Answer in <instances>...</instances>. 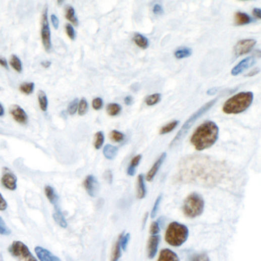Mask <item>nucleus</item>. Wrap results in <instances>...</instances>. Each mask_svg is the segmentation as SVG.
I'll return each instance as SVG.
<instances>
[{
    "label": "nucleus",
    "mask_w": 261,
    "mask_h": 261,
    "mask_svg": "<svg viewBox=\"0 0 261 261\" xmlns=\"http://www.w3.org/2000/svg\"><path fill=\"white\" fill-rule=\"evenodd\" d=\"M259 71H260V70H259V68H255L253 71H250V73L247 75V77L254 76V75H257V74L259 73Z\"/></svg>",
    "instance_id": "obj_51"
},
{
    "label": "nucleus",
    "mask_w": 261,
    "mask_h": 261,
    "mask_svg": "<svg viewBox=\"0 0 261 261\" xmlns=\"http://www.w3.org/2000/svg\"><path fill=\"white\" fill-rule=\"evenodd\" d=\"M160 242V236L153 235L150 237L148 244V256L150 259L155 257Z\"/></svg>",
    "instance_id": "obj_16"
},
{
    "label": "nucleus",
    "mask_w": 261,
    "mask_h": 261,
    "mask_svg": "<svg viewBox=\"0 0 261 261\" xmlns=\"http://www.w3.org/2000/svg\"><path fill=\"white\" fill-rule=\"evenodd\" d=\"M84 186L90 196L95 197L98 192L99 184L94 176L90 175L87 176L84 182Z\"/></svg>",
    "instance_id": "obj_13"
},
{
    "label": "nucleus",
    "mask_w": 261,
    "mask_h": 261,
    "mask_svg": "<svg viewBox=\"0 0 261 261\" xmlns=\"http://www.w3.org/2000/svg\"><path fill=\"white\" fill-rule=\"evenodd\" d=\"M78 114L80 116H84L87 114L88 111V103L85 98H82L78 103Z\"/></svg>",
    "instance_id": "obj_34"
},
{
    "label": "nucleus",
    "mask_w": 261,
    "mask_h": 261,
    "mask_svg": "<svg viewBox=\"0 0 261 261\" xmlns=\"http://www.w3.org/2000/svg\"><path fill=\"white\" fill-rule=\"evenodd\" d=\"M58 4H63V1H59V2H58Z\"/></svg>",
    "instance_id": "obj_55"
},
{
    "label": "nucleus",
    "mask_w": 261,
    "mask_h": 261,
    "mask_svg": "<svg viewBox=\"0 0 261 261\" xmlns=\"http://www.w3.org/2000/svg\"><path fill=\"white\" fill-rule=\"evenodd\" d=\"M9 251L19 261H38L31 253L29 247L22 241H13L9 247Z\"/></svg>",
    "instance_id": "obj_8"
},
{
    "label": "nucleus",
    "mask_w": 261,
    "mask_h": 261,
    "mask_svg": "<svg viewBox=\"0 0 261 261\" xmlns=\"http://www.w3.org/2000/svg\"><path fill=\"white\" fill-rule=\"evenodd\" d=\"M121 256V247L120 244V240L116 243L115 247H114V251H113L112 257L111 261H117Z\"/></svg>",
    "instance_id": "obj_35"
},
{
    "label": "nucleus",
    "mask_w": 261,
    "mask_h": 261,
    "mask_svg": "<svg viewBox=\"0 0 261 261\" xmlns=\"http://www.w3.org/2000/svg\"><path fill=\"white\" fill-rule=\"evenodd\" d=\"M219 128L213 121H206L195 130L191 137V143L198 151L212 147L219 139Z\"/></svg>",
    "instance_id": "obj_2"
},
{
    "label": "nucleus",
    "mask_w": 261,
    "mask_h": 261,
    "mask_svg": "<svg viewBox=\"0 0 261 261\" xmlns=\"http://www.w3.org/2000/svg\"><path fill=\"white\" fill-rule=\"evenodd\" d=\"M54 220L56 221V223L62 227V228H67L68 223H67L66 219L64 217L63 214L61 212L60 208L56 209V212L53 215Z\"/></svg>",
    "instance_id": "obj_26"
},
{
    "label": "nucleus",
    "mask_w": 261,
    "mask_h": 261,
    "mask_svg": "<svg viewBox=\"0 0 261 261\" xmlns=\"http://www.w3.org/2000/svg\"><path fill=\"white\" fill-rule=\"evenodd\" d=\"M7 206H8V204H7L5 198L0 193V211H5L7 208Z\"/></svg>",
    "instance_id": "obj_47"
},
{
    "label": "nucleus",
    "mask_w": 261,
    "mask_h": 261,
    "mask_svg": "<svg viewBox=\"0 0 261 261\" xmlns=\"http://www.w3.org/2000/svg\"><path fill=\"white\" fill-rule=\"evenodd\" d=\"M133 41L136 43V45L139 46L142 49H146L149 47V40L141 34L135 33L134 36H133Z\"/></svg>",
    "instance_id": "obj_22"
},
{
    "label": "nucleus",
    "mask_w": 261,
    "mask_h": 261,
    "mask_svg": "<svg viewBox=\"0 0 261 261\" xmlns=\"http://www.w3.org/2000/svg\"><path fill=\"white\" fill-rule=\"evenodd\" d=\"M222 174L218 168L208 164H194L185 167L179 173V181L188 183L199 184L204 186H214L220 182Z\"/></svg>",
    "instance_id": "obj_1"
},
{
    "label": "nucleus",
    "mask_w": 261,
    "mask_h": 261,
    "mask_svg": "<svg viewBox=\"0 0 261 261\" xmlns=\"http://www.w3.org/2000/svg\"><path fill=\"white\" fill-rule=\"evenodd\" d=\"M3 185L10 191H15L17 188V177L9 168L4 167L1 179Z\"/></svg>",
    "instance_id": "obj_10"
},
{
    "label": "nucleus",
    "mask_w": 261,
    "mask_h": 261,
    "mask_svg": "<svg viewBox=\"0 0 261 261\" xmlns=\"http://www.w3.org/2000/svg\"><path fill=\"white\" fill-rule=\"evenodd\" d=\"M152 12H153L155 15H162L164 12L163 7L160 4H155L154 5L153 9H152Z\"/></svg>",
    "instance_id": "obj_45"
},
{
    "label": "nucleus",
    "mask_w": 261,
    "mask_h": 261,
    "mask_svg": "<svg viewBox=\"0 0 261 261\" xmlns=\"http://www.w3.org/2000/svg\"><path fill=\"white\" fill-rule=\"evenodd\" d=\"M38 103H39V107L43 112H46L48 107V100H47V95L45 92L43 90H39L38 93Z\"/></svg>",
    "instance_id": "obj_24"
},
{
    "label": "nucleus",
    "mask_w": 261,
    "mask_h": 261,
    "mask_svg": "<svg viewBox=\"0 0 261 261\" xmlns=\"http://www.w3.org/2000/svg\"><path fill=\"white\" fill-rule=\"evenodd\" d=\"M105 179H106L107 181L108 182H112V173H111V171H107L105 174Z\"/></svg>",
    "instance_id": "obj_50"
},
{
    "label": "nucleus",
    "mask_w": 261,
    "mask_h": 261,
    "mask_svg": "<svg viewBox=\"0 0 261 261\" xmlns=\"http://www.w3.org/2000/svg\"><path fill=\"white\" fill-rule=\"evenodd\" d=\"M158 261H180L179 256L173 250L164 249L160 253Z\"/></svg>",
    "instance_id": "obj_19"
},
{
    "label": "nucleus",
    "mask_w": 261,
    "mask_h": 261,
    "mask_svg": "<svg viewBox=\"0 0 261 261\" xmlns=\"http://www.w3.org/2000/svg\"><path fill=\"white\" fill-rule=\"evenodd\" d=\"M162 201V195H160V196L157 198V199L155 200V204H154L153 208H152V212H151V218L155 217V216L157 215V212H158L159 207H160V202Z\"/></svg>",
    "instance_id": "obj_42"
},
{
    "label": "nucleus",
    "mask_w": 261,
    "mask_h": 261,
    "mask_svg": "<svg viewBox=\"0 0 261 261\" xmlns=\"http://www.w3.org/2000/svg\"><path fill=\"white\" fill-rule=\"evenodd\" d=\"M179 124V121H174L169 123V124H166V125H165L164 127L160 129V134H166V133H170V132L173 131V130H174L177 127Z\"/></svg>",
    "instance_id": "obj_31"
},
{
    "label": "nucleus",
    "mask_w": 261,
    "mask_h": 261,
    "mask_svg": "<svg viewBox=\"0 0 261 261\" xmlns=\"http://www.w3.org/2000/svg\"><path fill=\"white\" fill-rule=\"evenodd\" d=\"M256 44V40L252 39V38L241 40L234 46V55L237 56V57H239V56L247 54V53H250L253 49V47H254Z\"/></svg>",
    "instance_id": "obj_9"
},
{
    "label": "nucleus",
    "mask_w": 261,
    "mask_h": 261,
    "mask_svg": "<svg viewBox=\"0 0 261 261\" xmlns=\"http://www.w3.org/2000/svg\"><path fill=\"white\" fill-rule=\"evenodd\" d=\"M103 142H105V135H103V132H97L95 134L94 143H93L95 149H100L102 146H103Z\"/></svg>",
    "instance_id": "obj_32"
},
{
    "label": "nucleus",
    "mask_w": 261,
    "mask_h": 261,
    "mask_svg": "<svg viewBox=\"0 0 261 261\" xmlns=\"http://www.w3.org/2000/svg\"><path fill=\"white\" fill-rule=\"evenodd\" d=\"M0 65L4 67L6 69H9L8 62H7V59L2 57V56H0Z\"/></svg>",
    "instance_id": "obj_48"
},
{
    "label": "nucleus",
    "mask_w": 261,
    "mask_h": 261,
    "mask_svg": "<svg viewBox=\"0 0 261 261\" xmlns=\"http://www.w3.org/2000/svg\"><path fill=\"white\" fill-rule=\"evenodd\" d=\"M51 62L49 61H44V62H41V65L44 68H48L51 66Z\"/></svg>",
    "instance_id": "obj_52"
},
{
    "label": "nucleus",
    "mask_w": 261,
    "mask_h": 261,
    "mask_svg": "<svg viewBox=\"0 0 261 261\" xmlns=\"http://www.w3.org/2000/svg\"><path fill=\"white\" fill-rule=\"evenodd\" d=\"M160 100H161V94L158 93H153L146 97V103L148 106H153L157 105Z\"/></svg>",
    "instance_id": "obj_33"
},
{
    "label": "nucleus",
    "mask_w": 261,
    "mask_h": 261,
    "mask_svg": "<svg viewBox=\"0 0 261 261\" xmlns=\"http://www.w3.org/2000/svg\"><path fill=\"white\" fill-rule=\"evenodd\" d=\"M141 159H142V155H137L131 160V163H130L128 170H127V174H128L129 176H134L135 173H136V167L139 166Z\"/></svg>",
    "instance_id": "obj_25"
},
{
    "label": "nucleus",
    "mask_w": 261,
    "mask_h": 261,
    "mask_svg": "<svg viewBox=\"0 0 261 261\" xmlns=\"http://www.w3.org/2000/svg\"><path fill=\"white\" fill-rule=\"evenodd\" d=\"M44 193L48 201L55 206V209H59V196L56 193V190L50 185H46L44 187Z\"/></svg>",
    "instance_id": "obj_17"
},
{
    "label": "nucleus",
    "mask_w": 261,
    "mask_h": 261,
    "mask_svg": "<svg viewBox=\"0 0 261 261\" xmlns=\"http://www.w3.org/2000/svg\"><path fill=\"white\" fill-rule=\"evenodd\" d=\"M78 103H79V100H78V98H76L72 100V101L68 105V113L70 115H75V114H76L78 109Z\"/></svg>",
    "instance_id": "obj_37"
},
{
    "label": "nucleus",
    "mask_w": 261,
    "mask_h": 261,
    "mask_svg": "<svg viewBox=\"0 0 261 261\" xmlns=\"http://www.w3.org/2000/svg\"><path fill=\"white\" fill-rule=\"evenodd\" d=\"M130 234H125L124 235V234H121L119 237V240H120V244H121V247L124 250H126L127 249V244H128L129 241H130Z\"/></svg>",
    "instance_id": "obj_38"
},
{
    "label": "nucleus",
    "mask_w": 261,
    "mask_h": 261,
    "mask_svg": "<svg viewBox=\"0 0 261 261\" xmlns=\"http://www.w3.org/2000/svg\"><path fill=\"white\" fill-rule=\"evenodd\" d=\"M4 114H5V110H4L2 103H0V117H3Z\"/></svg>",
    "instance_id": "obj_54"
},
{
    "label": "nucleus",
    "mask_w": 261,
    "mask_h": 261,
    "mask_svg": "<svg viewBox=\"0 0 261 261\" xmlns=\"http://www.w3.org/2000/svg\"><path fill=\"white\" fill-rule=\"evenodd\" d=\"M218 100H219V99L216 98L214 99V100H210V101L205 103L204 106L201 107L199 110H198L195 114H192V115L189 117L188 121L182 126V129L178 132L177 135L175 136L174 139H173L171 143H170V147H173V146H176V145L180 142L181 139H183L187 132H188V130H190V128L194 125V124L198 121V119H199L203 114H205L207 111H209L214 105H216Z\"/></svg>",
    "instance_id": "obj_5"
},
{
    "label": "nucleus",
    "mask_w": 261,
    "mask_h": 261,
    "mask_svg": "<svg viewBox=\"0 0 261 261\" xmlns=\"http://www.w3.org/2000/svg\"><path fill=\"white\" fill-rule=\"evenodd\" d=\"M191 261H210V259L206 253H201V254L195 255L191 259Z\"/></svg>",
    "instance_id": "obj_43"
},
{
    "label": "nucleus",
    "mask_w": 261,
    "mask_h": 261,
    "mask_svg": "<svg viewBox=\"0 0 261 261\" xmlns=\"http://www.w3.org/2000/svg\"><path fill=\"white\" fill-rule=\"evenodd\" d=\"M204 208V201L202 197L197 193H192L185 199L183 212L187 217L194 219L201 216Z\"/></svg>",
    "instance_id": "obj_6"
},
{
    "label": "nucleus",
    "mask_w": 261,
    "mask_h": 261,
    "mask_svg": "<svg viewBox=\"0 0 261 261\" xmlns=\"http://www.w3.org/2000/svg\"><path fill=\"white\" fill-rule=\"evenodd\" d=\"M166 158V152H163L161 155H160V158L156 160L155 163H154L153 166H152L151 170H149V173H148L147 176H146V179L149 182H151V181L153 180L154 177H155V175L158 173L159 170H160V167H161L162 165H163V162L165 161Z\"/></svg>",
    "instance_id": "obj_15"
},
{
    "label": "nucleus",
    "mask_w": 261,
    "mask_h": 261,
    "mask_svg": "<svg viewBox=\"0 0 261 261\" xmlns=\"http://www.w3.org/2000/svg\"><path fill=\"white\" fill-rule=\"evenodd\" d=\"M121 110H122V108L118 103H110L107 107V112H108L110 116H112V117L118 115L121 112Z\"/></svg>",
    "instance_id": "obj_30"
},
{
    "label": "nucleus",
    "mask_w": 261,
    "mask_h": 261,
    "mask_svg": "<svg viewBox=\"0 0 261 261\" xmlns=\"http://www.w3.org/2000/svg\"><path fill=\"white\" fill-rule=\"evenodd\" d=\"M192 48L184 47L179 48V49L175 53V56H176V59H182L190 57V56H192Z\"/></svg>",
    "instance_id": "obj_27"
},
{
    "label": "nucleus",
    "mask_w": 261,
    "mask_h": 261,
    "mask_svg": "<svg viewBox=\"0 0 261 261\" xmlns=\"http://www.w3.org/2000/svg\"><path fill=\"white\" fill-rule=\"evenodd\" d=\"M256 63V59L253 56H250V57L246 58L243 59L241 62L237 64L232 70H231V74L233 76H237L240 74L244 72L246 70L248 69L250 67L253 66Z\"/></svg>",
    "instance_id": "obj_12"
},
{
    "label": "nucleus",
    "mask_w": 261,
    "mask_h": 261,
    "mask_svg": "<svg viewBox=\"0 0 261 261\" xmlns=\"http://www.w3.org/2000/svg\"><path fill=\"white\" fill-rule=\"evenodd\" d=\"M188 229L185 225L179 222H172L166 232V241L173 247H179L187 241Z\"/></svg>",
    "instance_id": "obj_4"
},
{
    "label": "nucleus",
    "mask_w": 261,
    "mask_h": 261,
    "mask_svg": "<svg viewBox=\"0 0 261 261\" xmlns=\"http://www.w3.org/2000/svg\"><path fill=\"white\" fill-rule=\"evenodd\" d=\"M103 101L100 97H97V98L93 99V101H92V107H93V109L96 110V111H99V110L101 109V108H103Z\"/></svg>",
    "instance_id": "obj_41"
},
{
    "label": "nucleus",
    "mask_w": 261,
    "mask_h": 261,
    "mask_svg": "<svg viewBox=\"0 0 261 261\" xmlns=\"http://www.w3.org/2000/svg\"><path fill=\"white\" fill-rule=\"evenodd\" d=\"M118 149L112 145H106L103 147V153L108 160H113L117 156Z\"/></svg>",
    "instance_id": "obj_23"
},
{
    "label": "nucleus",
    "mask_w": 261,
    "mask_h": 261,
    "mask_svg": "<svg viewBox=\"0 0 261 261\" xmlns=\"http://www.w3.org/2000/svg\"><path fill=\"white\" fill-rule=\"evenodd\" d=\"M65 31H66L67 35L69 37L70 39L75 40L76 38V33H75V29L71 24H67L65 26Z\"/></svg>",
    "instance_id": "obj_40"
},
{
    "label": "nucleus",
    "mask_w": 261,
    "mask_h": 261,
    "mask_svg": "<svg viewBox=\"0 0 261 261\" xmlns=\"http://www.w3.org/2000/svg\"><path fill=\"white\" fill-rule=\"evenodd\" d=\"M51 23H53V26L55 29H59V19L57 16L55 14H53L51 16Z\"/></svg>",
    "instance_id": "obj_46"
},
{
    "label": "nucleus",
    "mask_w": 261,
    "mask_h": 261,
    "mask_svg": "<svg viewBox=\"0 0 261 261\" xmlns=\"http://www.w3.org/2000/svg\"><path fill=\"white\" fill-rule=\"evenodd\" d=\"M253 14L254 15L255 17L257 18L258 19H260V18H261L260 9H258V8L253 9Z\"/></svg>",
    "instance_id": "obj_49"
},
{
    "label": "nucleus",
    "mask_w": 261,
    "mask_h": 261,
    "mask_svg": "<svg viewBox=\"0 0 261 261\" xmlns=\"http://www.w3.org/2000/svg\"><path fill=\"white\" fill-rule=\"evenodd\" d=\"M110 138L114 142H121L124 139V134L121 132L117 131V130H113L110 133Z\"/></svg>",
    "instance_id": "obj_36"
},
{
    "label": "nucleus",
    "mask_w": 261,
    "mask_h": 261,
    "mask_svg": "<svg viewBox=\"0 0 261 261\" xmlns=\"http://www.w3.org/2000/svg\"><path fill=\"white\" fill-rule=\"evenodd\" d=\"M10 113L16 122L20 124H27L28 120H29L27 114L19 105H12L10 108Z\"/></svg>",
    "instance_id": "obj_11"
},
{
    "label": "nucleus",
    "mask_w": 261,
    "mask_h": 261,
    "mask_svg": "<svg viewBox=\"0 0 261 261\" xmlns=\"http://www.w3.org/2000/svg\"><path fill=\"white\" fill-rule=\"evenodd\" d=\"M160 231V227L158 222H154L150 227V233L152 235H157Z\"/></svg>",
    "instance_id": "obj_44"
},
{
    "label": "nucleus",
    "mask_w": 261,
    "mask_h": 261,
    "mask_svg": "<svg viewBox=\"0 0 261 261\" xmlns=\"http://www.w3.org/2000/svg\"><path fill=\"white\" fill-rule=\"evenodd\" d=\"M253 100V93L250 91L241 92L228 99L223 106L226 114H238L250 108Z\"/></svg>",
    "instance_id": "obj_3"
},
{
    "label": "nucleus",
    "mask_w": 261,
    "mask_h": 261,
    "mask_svg": "<svg viewBox=\"0 0 261 261\" xmlns=\"http://www.w3.org/2000/svg\"><path fill=\"white\" fill-rule=\"evenodd\" d=\"M146 195V185L143 175H139L138 177L137 197L139 199L145 198Z\"/></svg>",
    "instance_id": "obj_20"
},
{
    "label": "nucleus",
    "mask_w": 261,
    "mask_h": 261,
    "mask_svg": "<svg viewBox=\"0 0 261 261\" xmlns=\"http://www.w3.org/2000/svg\"><path fill=\"white\" fill-rule=\"evenodd\" d=\"M47 13H48V9H47V6H45L43 9L42 15H41V38L44 50L47 53H49L53 48V43H51V29H50L49 22H48Z\"/></svg>",
    "instance_id": "obj_7"
},
{
    "label": "nucleus",
    "mask_w": 261,
    "mask_h": 261,
    "mask_svg": "<svg viewBox=\"0 0 261 261\" xmlns=\"http://www.w3.org/2000/svg\"><path fill=\"white\" fill-rule=\"evenodd\" d=\"M234 21L237 26H244V25H247V24L254 22V20L247 13H241V12L236 13L234 16Z\"/></svg>",
    "instance_id": "obj_18"
},
{
    "label": "nucleus",
    "mask_w": 261,
    "mask_h": 261,
    "mask_svg": "<svg viewBox=\"0 0 261 261\" xmlns=\"http://www.w3.org/2000/svg\"><path fill=\"white\" fill-rule=\"evenodd\" d=\"M132 102H133V97L131 96H127L124 99V103L127 105H131Z\"/></svg>",
    "instance_id": "obj_53"
},
{
    "label": "nucleus",
    "mask_w": 261,
    "mask_h": 261,
    "mask_svg": "<svg viewBox=\"0 0 261 261\" xmlns=\"http://www.w3.org/2000/svg\"><path fill=\"white\" fill-rule=\"evenodd\" d=\"M10 64L12 68L17 71L18 73H21L22 71V64L19 58H18L16 55H13L10 57Z\"/></svg>",
    "instance_id": "obj_28"
},
{
    "label": "nucleus",
    "mask_w": 261,
    "mask_h": 261,
    "mask_svg": "<svg viewBox=\"0 0 261 261\" xmlns=\"http://www.w3.org/2000/svg\"><path fill=\"white\" fill-rule=\"evenodd\" d=\"M11 234V230L7 226L4 219L0 217V234L2 235H10Z\"/></svg>",
    "instance_id": "obj_39"
},
{
    "label": "nucleus",
    "mask_w": 261,
    "mask_h": 261,
    "mask_svg": "<svg viewBox=\"0 0 261 261\" xmlns=\"http://www.w3.org/2000/svg\"><path fill=\"white\" fill-rule=\"evenodd\" d=\"M19 90L24 94H31V93H33L34 90H35V84L33 82L22 83L19 86Z\"/></svg>",
    "instance_id": "obj_29"
},
{
    "label": "nucleus",
    "mask_w": 261,
    "mask_h": 261,
    "mask_svg": "<svg viewBox=\"0 0 261 261\" xmlns=\"http://www.w3.org/2000/svg\"><path fill=\"white\" fill-rule=\"evenodd\" d=\"M65 18L68 21H70L71 23L74 24L75 26H78L79 22H78V17L75 15V10L73 7L67 6L66 8H65Z\"/></svg>",
    "instance_id": "obj_21"
},
{
    "label": "nucleus",
    "mask_w": 261,
    "mask_h": 261,
    "mask_svg": "<svg viewBox=\"0 0 261 261\" xmlns=\"http://www.w3.org/2000/svg\"><path fill=\"white\" fill-rule=\"evenodd\" d=\"M35 252L40 261H61L58 256H55L49 250L43 247H35Z\"/></svg>",
    "instance_id": "obj_14"
}]
</instances>
